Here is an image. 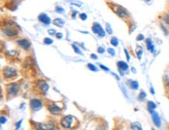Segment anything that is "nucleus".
<instances>
[{"label":"nucleus","instance_id":"6","mask_svg":"<svg viewBox=\"0 0 169 130\" xmlns=\"http://www.w3.org/2000/svg\"><path fill=\"white\" fill-rule=\"evenodd\" d=\"M30 106L31 108V109L34 112L39 111L42 107V103L40 100L37 99H32L30 101Z\"/></svg>","mask_w":169,"mask_h":130},{"label":"nucleus","instance_id":"33","mask_svg":"<svg viewBox=\"0 0 169 130\" xmlns=\"http://www.w3.org/2000/svg\"><path fill=\"white\" fill-rule=\"evenodd\" d=\"M142 53H143V50L140 49L139 52H137V56H138V59H141V55H142Z\"/></svg>","mask_w":169,"mask_h":130},{"label":"nucleus","instance_id":"17","mask_svg":"<svg viewBox=\"0 0 169 130\" xmlns=\"http://www.w3.org/2000/svg\"><path fill=\"white\" fill-rule=\"evenodd\" d=\"M131 129H138V130L143 129H142V126H141V125L139 123V122H134V123H132V125H131Z\"/></svg>","mask_w":169,"mask_h":130},{"label":"nucleus","instance_id":"21","mask_svg":"<svg viewBox=\"0 0 169 130\" xmlns=\"http://www.w3.org/2000/svg\"><path fill=\"white\" fill-rule=\"evenodd\" d=\"M72 47H73V48L74 49V51H75V52L76 53V54H79V55H83V54H82V52H81L80 50L79 49V48L76 47L75 44H73V45H72Z\"/></svg>","mask_w":169,"mask_h":130},{"label":"nucleus","instance_id":"8","mask_svg":"<svg viewBox=\"0 0 169 130\" xmlns=\"http://www.w3.org/2000/svg\"><path fill=\"white\" fill-rule=\"evenodd\" d=\"M151 115H152V119H153L154 125H156L157 127H160L161 123V118H160V116L158 115V114L154 112V111H153V112H151Z\"/></svg>","mask_w":169,"mask_h":130},{"label":"nucleus","instance_id":"42","mask_svg":"<svg viewBox=\"0 0 169 130\" xmlns=\"http://www.w3.org/2000/svg\"><path fill=\"white\" fill-rule=\"evenodd\" d=\"M132 71H133V73H136V70L135 69H134V68H133V67L132 68Z\"/></svg>","mask_w":169,"mask_h":130},{"label":"nucleus","instance_id":"5","mask_svg":"<svg viewBox=\"0 0 169 130\" xmlns=\"http://www.w3.org/2000/svg\"><path fill=\"white\" fill-rule=\"evenodd\" d=\"M92 31H93L94 34H98L101 37H103L105 36V32H104V31L102 28V27L99 24H97V23H94L93 27H92Z\"/></svg>","mask_w":169,"mask_h":130},{"label":"nucleus","instance_id":"36","mask_svg":"<svg viewBox=\"0 0 169 130\" xmlns=\"http://www.w3.org/2000/svg\"><path fill=\"white\" fill-rule=\"evenodd\" d=\"M97 52H98L99 53H101V54H102V53H104V48H102V47H100L98 48V50H97Z\"/></svg>","mask_w":169,"mask_h":130},{"label":"nucleus","instance_id":"39","mask_svg":"<svg viewBox=\"0 0 169 130\" xmlns=\"http://www.w3.org/2000/svg\"><path fill=\"white\" fill-rule=\"evenodd\" d=\"M91 58H92V59H97V56L96 55H94V54H92V55H91Z\"/></svg>","mask_w":169,"mask_h":130},{"label":"nucleus","instance_id":"43","mask_svg":"<svg viewBox=\"0 0 169 130\" xmlns=\"http://www.w3.org/2000/svg\"><path fill=\"white\" fill-rule=\"evenodd\" d=\"M77 13V12H75V13H73V15H72V16H73V18H75V16H76V14Z\"/></svg>","mask_w":169,"mask_h":130},{"label":"nucleus","instance_id":"20","mask_svg":"<svg viewBox=\"0 0 169 130\" xmlns=\"http://www.w3.org/2000/svg\"><path fill=\"white\" fill-rule=\"evenodd\" d=\"M111 44L114 46V47H116L118 46V44H119V41L116 37H112V39H111Z\"/></svg>","mask_w":169,"mask_h":130},{"label":"nucleus","instance_id":"12","mask_svg":"<svg viewBox=\"0 0 169 130\" xmlns=\"http://www.w3.org/2000/svg\"><path fill=\"white\" fill-rule=\"evenodd\" d=\"M48 108L49 110V112L53 114H58L61 112V108L55 104H51L48 107Z\"/></svg>","mask_w":169,"mask_h":130},{"label":"nucleus","instance_id":"38","mask_svg":"<svg viewBox=\"0 0 169 130\" xmlns=\"http://www.w3.org/2000/svg\"><path fill=\"white\" fill-rule=\"evenodd\" d=\"M100 67L102 68V69H104V70H105V71H109V69H108V68L105 67V66L103 65H100Z\"/></svg>","mask_w":169,"mask_h":130},{"label":"nucleus","instance_id":"13","mask_svg":"<svg viewBox=\"0 0 169 130\" xmlns=\"http://www.w3.org/2000/svg\"><path fill=\"white\" fill-rule=\"evenodd\" d=\"M53 24L55 25V26L59 27H63L64 26V24H65V22L62 19L56 18L53 20Z\"/></svg>","mask_w":169,"mask_h":130},{"label":"nucleus","instance_id":"18","mask_svg":"<svg viewBox=\"0 0 169 130\" xmlns=\"http://www.w3.org/2000/svg\"><path fill=\"white\" fill-rule=\"evenodd\" d=\"M146 97H147V94H146L144 91H142L140 93V94H139V96H138V100L139 101H143L146 98Z\"/></svg>","mask_w":169,"mask_h":130},{"label":"nucleus","instance_id":"24","mask_svg":"<svg viewBox=\"0 0 169 130\" xmlns=\"http://www.w3.org/2000/svg\"><path fill=\"white\" fill-rule=\"evenodd\" d=\"M55 11H56L58 13H64V9L62 8V7H60V6H56Z\"/></svg>","mask_w":169,"mask_h":130},{"label":"nucleus","instance_id":"37","mask_svg":"<svg viewBox=\"0 0 169 130\" xmlns=\"http://www.w3.org/2000/svg\"><path fill=\"white\" fill-rule=\"evenodd\" d=\"M22 122H23V120H20V122H17V124H16V129H20V125H21V123H22Z\"/></svg>","mask_w":169,"mask_h":130},{"label":"nucleus","instance_id":"14","mask_svg":"<svg viewBox=\"0 0 169 130\" xmlns=\"http://www.w3.org/2000/svg\"><path fill=\"white\" fill-rule=\"evenodd\" d=\"M117 65L118 67H119V69L122 71L128 69V65L125 63V62H123V61H120V62H119V63H117Z\"/></svg>","mask_w":169,"mask_h":130},{"label":"nucleus","instance_id":"10","mask_svg":"<svg viewBox=\"0 0 169 130\" xmlns=\"http://www.w3.org/2000/svg\"><path fill=\"white\" fill-rule=\"evenodd\" d=\"M38 20H39L42 23L44 24H48L51 23V19L49 18V16L46 15L45 13H42V14H40L39 16H38Z\"/></svg>","mask_w":169,"mask_h":130},{"label":"nucleus","instance_id":"22","mask_svg":"<svg viewBox=\"0 0 169 130\" xmlns=\"http://www.w3.org/2000/svg\"><path fill=\"white\" fill-rule=\"evenodd\" d=\"M106 31H107V32H108V34H112V27L110 26L109 24H106Z\"/></svg>","mask_w":169,"mask_h":130},{"label":"nucleus","instance_id":"7","mask_svg":"<svg viewBox=\"0 0 169 130\" xmlns=\"http://www.w3.org/2000/svg\"><path fill=\"white\" fill-rule=\"evenodd\" d=\"M73 122V117L71 115L65 116L61 121V125L64 128H70Z\"/></svg>","mask_w":169,"mask_h":130},{"label":"nucleus","instance_id":"32","mask_svg":"<svg viewBox=\"0 0 169 130\" xmlns=\"http://www.w3.org/2000/svg\"><path fill=\"white\" fill-rule=\"evenodd\" d=\"M161 28H162V30H163V31L164 32V34H166V35H168V31L166 30V28L164 27V25H163V24H161Z\"/></svg>","mask_w":169,"mask_h":130},{"label":"nucleus","instance_id":"35","mask_svg":"<svg viewBox=\"0 0 169 130\" xmlns=\"http://www.w3.org/2000/svg\"><path fill=\"white\" fill-rule=\"evenodd\" d=\"M56 37H57L58 39L63 38V34H62V33H57V34H56Z\"/></svg>","mask_w":169,"mask_h":130},{"label":"nucleus","instance_id":"11","mask_svg":"<svg viewBox=\"0 0 169 130\" xmlns=\"http://www.w3.org/2000/svg\"><path fill=\"white\" fill-rule=\"evenodd\" d=\"M17 44H18L21 48H23L24 50H28L29 48H30V46H31L30 42L26 39L19 40V41H17Z\"/></svg>","mask_w":169,"mask_h":130},{"label":"nucleus","instance_id":"34","mask_svg":"<svg viewBox=\"0 0 169 130\" xmlns=\"http://www.w3.org/2000/svg\"><path fill=\"white\" fill-rule=\"evenodd\" d=\"M124 51H125V55H126V59H127V61H129L130 57H129V52H128V51L126 49H125Z\"/></svg>","mask_w":169,"mask_h":130},{"label":"nucleus","instance_id":"31","mask_svg":"<svg viewBox=\"0 0 169 130\" xmlns=\"http://www.w3.org/2000/svg\"><path fill=\"white\" fill-rule=\"evenodd\" d=\"M0 122H1V124H4L6 122V118L5 117H3V116H1V118H0Z\"/></svg>","mask_w":169,"mask_h":130},{"label":"nucleus","instance_id":"15","mask_svg":"<svg viewBox=\"0 0 169 130\" xmlns=\"http://www.w3.org/2000/svg\"><path fill=\"white\" fill-rule=\"evenodd\" d=\"M146 43H147V49L149 50V51H151V52H153V49H154V46H153V44H152V42H151V39H147V42H146Z\"/></svg>","mask_w":169,"mask_h":130},{"label":"nucleus","instance_id":"28","mask_svg":"<svg viewBox=\"0 0 169 130\" xmlns=\"http://www.w3.org/2000/svg\"><path fill=\"white\" fill-rule=\"evenodd\" d=\"M108 52L109 53L110 55H112V56H114L115 55V52H114V50L113 48H108Z\"/></svg>","mask_w":169,"mask_h":130},{"label":"nucleus","instance_id":"40","mask_svg":"<svg viewBox=\"0 0 169 130\" xmlns=\"http://www.w3.org/2000/svg\"><path fill=\"white\" fill-rule=\"evenodd\" d=\"M151 94H154V91H153V87H152V86L151 87Z\"/></svg>","mask_w":169,"mask_h":130},{"label":"nucleus","instance_id":"41","mask_svg":"<svg viewBox=\"0 0 169 130\" xmlns=\"http://www.w3.org/2000/svg\"><path fill=\"white\" fill-rule=\"evenodd\" d=\"M112 74H113V75H114V76H115V77H116V78H117L118 80H119V76H118L116 75V74H114V73H112Z\"/></svg>","mask_w":169,"mask_h":130},{"label":"nucleus","instance_id":"26","mask_svg":"<svg viewBox=\"0 0 169 130\" xmlns=\"http://www.w3.org/2000/svg\"><path fill=\"white\" fill-rule=\"evenodd\" d=\"M48 33L49 35H52V36H54L56 34V31H55L54 29H49L48 31Z\"/></svg>","mask_w":169,"mask_h":130},{"label":"nucleus","instance_id":"23","mask_svg":"<svg viewBox=\"0 0 169 130\" xmlns=\"http://www.w3.org/2000/svg\"><path fill=\"white\" fill-rule=\"evenodd\" d=\"M87 66H88V68L91 69V71H94V72H96V71H97V69L95 66H94L93 64H91V63H89L88 65H87Z\"/></svg>","mask_w":169,"mask_h":130},{"label":"nucleus","instance_id":"44","mask_svg":"<svg viewBox=\"0 0 169 130\" xmlns=\"http://www.w3.org/2000/svg\"><path fill=\"white\" fill-rule=\"evenodd\" d=\"M147 1H150V0H147Z\"/></svg>","mask_w":169,"mask_h":130},{"label":"nucleus","instance_id":"27","mask_svg":"<svg viewBox=\"0 0 169 130\" xmlns=\"http://www.w3.org/2000/svg\"><path fill=\"white\" fill-rule=\"evenodd\" d=\"M164 20L167 24H168L169 25V13H168V14H166V15L164 16Z\"/></svg>","mask_w":169,"mask_h":130},{"label":"nucleus","instance_id":"3","mask_svg":"<svg viewBox=\"0 0 169 130\" xmlns=\"http://www.w3.org/2000/svg\"><path fill=\"white\" fill-rule=\"evenodd\" d=\"M17 75V71L10 66H6L3 69V76L5 78H13Z\"/></svg>","mask_w":169,"mask_h":130},{"label":"nucleus","instance_id":"16","mask_svg":"<svg viewBox=\"0 0 169 130\" xmlns=\"http://www.w3.org/2000/svg\"><path fill=\"white\" fill-rule=\"evenodd\" d=\"M147 106H148V110L149 112H152L153 111V110L156 108V104H155V103L153 101H148V103H147Z\"/></svg>","mask_w":169,"mask_h":130},{"label":"nucleus","instance_id":"29","mask_svg":"<svg viewBox=\"0 0 169 130\" xmlns=\"http://www.w3.org/2000/svg\"><path fill=\"white\" fill-rule=\"evenodd\" d=\"M80 17L82 20H85L87 18V16L86 13H81L80 15Z\"/></svg>","mask_w":169,"mask_h":130},{"label":"nucleus","instance_id":"4","mask_svg":"<svg viewBox=\"0 0 169 130\" xmlns=\"http://www.w3.org/2000/svg\"><path fill=\"white\" fill-rule=\"evenodd\" d=\"M19 91V86L16 83H11L8 84L6 87V92L8 96H15Z\"/></svg>","mask_w":169,"mask_h":130},{"label":"nucleus","instance_id":"19","mask_svg":"<svg viewBox=\"0 0 169 130\" xmlns=\"http://www.w3.org/2000/svg\"><path fill=\"white\" fill-rule=\"evenodd\" d=\"M130 86H131V88L133 89V90H137V89L139 88V83H138L137 81H133Z\"/></svg>","mask_w":169,"mask_h":130},{"label":"nucleus","instance_id":"2","mask_svg":"<svg viewBox=\"0 0 169 130\" xmlns=\"http://www.w3.org/2000/svg\"><path fill=\"white\" fill-rule=\"evenodd\" d=\"M3 32H4V34L5 35H7L9 37L15 36L18 33L16 24H13V22H8V23H5L4 24Z\"/></svg>","mask_w":169,"mask_h":130},{"label":"nucleus","instance_id":"25","mask_svg":"<svg viewBox=\"0 0 169 130\" xmlns=\"http://www.w3.org/2000/svg\"><path fill=\"white\" fill-rule=\"evenodd\" d=\"M44 44H51L53 43V41H52L51 38H48V37H46V38H44Z\"/></svg>","mask_w":169,"mask_h":130},{"label":"nucleus","instance_id":"30","mask_svg":"<svg viewBox=\"0 0 169 130\" xmlns=\"http://www.w3.org/2000/svg\"><path fill=\"white\" fill-rule=\"evenodd\" d=\"M143 39H144V36H143V34H139L137 37H136L137 41H142Z\"/></svg>","mask_w":169,"mask_h":130},{"label":"nucleus","instance_id":"9","mask_svg":"<svg viewBox=\"0 0 169 130\" xmlns=\"http://www.w3.org/2000/svg\"><path fill=\"white\" fill-rule=\"evenodd\" d=\"M37 85L39 86V88L41 89V91L44 93V94H46L49 89V86L48 85V83L45 82L44 80H39L38 81V83Z\"/></svg>","mask_w":169,"mask_h":130},{"label":"nucleus","instance_id":"1","mask_svg":"<svg viewBox=\"0 0 169 130\" xmlns=\"http://www.w3.org/2000/svg\"><path fill=\"white\" fill-rule=\"evenodd\" d=\"M109 6L119 17L123 19V20H126V19L129 18V13L126 10V9L122 7V5H118L115 3H108Z\"/></svg>","mask_w":169,"mask_h":130}]
</instances>
